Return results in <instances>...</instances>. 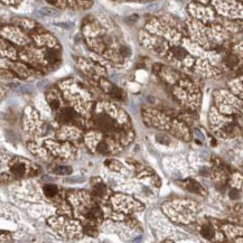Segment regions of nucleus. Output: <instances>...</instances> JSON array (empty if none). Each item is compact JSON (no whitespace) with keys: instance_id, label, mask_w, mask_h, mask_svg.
Returning a JSON list of instances; mask_svg holds the SVG:
<instances>
[{"instance_id":"obj_1","label":"nucleus","mask_w":243,"mask_h":243,"mask_svg":"<svg viewBox=\"0 0 243 243\" xmlns=\"http://www.w3.org/2000/svg\"><path fill=\"white\" fill-rule=\"evenodd\" d=\"M95 124L102 131H112L115 128V123L109 115L107 114H99L95 117Z\"/></svg>"},{"instance_id":"obj_2","label":"nucleus","mask_w":243,"mask_h":243,"mask_svg":"<svg viewBox=\"0 0 243 243\" xmlns=\"http://www.w3.org/2000/svg\"><path fill=\"white\" fill-rule=\"evenodd\" d=\"M185 187H186V189H188L191 193H195V194H204L205 193L204 188L202 187L197 182H195V180H193V179L187 180L186 184H185Z\"/></svg>"},{"instance_id":"obj_3","label":"nucleus","mask_w":243,"mask_h":243,"mask_svg":"<svg viewBox=\"0 0 243 243\" xmlns=\"http://www.w3.org/2000/svg\"><path fill=\"white\" fill-rule=\"evenodd\" d=\"M58 119H60V121H62V122H71V121H74L76 119V113L74 112L73 110L65 109L60 113Z\"/></svg>"},{"instance_id":"obj_4","label":"nucleus","mask_w":243,"mask_h":243,"mask_svg":"<svg viewBox=\"0 0 243 243\" xmlns=\"http://www.w3.org/2000/svg\"><path fill=\"white\" fill-rule=\"evenodd\" d=\"M201 233H202V235H203V238H205L206 240H212L215 235V231L211 224L203 225V227H202V230H201Z\"/></svg>"},{"instance_id":"obj_5","label":"nucleus","mask_w":243,"mask_h":243,"mask_svg":"<svg viewBox=\"0 0 243 243\" xmlns=\"http://www.w3.org/2000/svg\"><path fill=\"white\" fill-rule=\"evenodd\" d=\"M11 172L13 175L17 176V177H21V176L26 172V168L23 164L20 162H15V164L11 166Z\"/></svg>"},{"instance_id":"obj_6","label":"nucleus","mask_w":243,"mask_h":243,"mask_svg":"<svg viewBox=\"0 0 243 243\" xmlns=\"http://www.w3.org/2000/svg\"><path fill=\"white\" fill-rule=\"evenodd\" d=\"M109 94L117 100H123L124 99V94H123V92L121 91L119 87H117V86H114V85H110Z\"/></svg>"},{"instance_id":"obj_7","label":"nucleus","mask_w":243,"mask_h":243,"mask_svg":"<svg viewBox=\"0 0 243 243\" xmlns=\"http://www.w3.org/2000/svg\"><path fill=\"white\" fill-rule=\"evenodd\" d=\"M57 192H58L57 186L53 185V184H48V185L44 186V193H45V195L48 196V197L55 196L57 194Z\"/></svg>"},{"instance_id":"obj_8","label":"nucleus","mask_w":243,"mask_h":243,"mask_svg":"<svg viewBox=\"0 0 243 243\" xmlns=\"http://www.w3.org/2000/svg\"><path fill=\"white\" fill-rule=\"evenodd\" d=\"M93 194L95 196H99V197H102V196L105 194V186L103 183H99L95 184L93 186Z\"/></svg>"},{"instance_id":"obj_9","label":"nucleus","mask_w":243,"mask_h":243,"mask_svg":"<svg viewBox=\"0 0 243 243\" xmlns=\"http://www.w3.org/2000/svg\"><path fill=\"white\" fill-rule=\"evenodd\" d=\"M53 172L55 174H57V175H70L72 172V168L68 167V166H58Z\"/></svg>"},{"instance_id":"obj_10","label":"nucleus","mask_w":243,"mask_h":243,"mask_svg":"<svg viewBox=\"0 0 243 243\" xmlns=\"http://www.w3.org/2000/svg\"><path fill=\"white\" fill-rule=\"evenodd\" d=\"M172 53L175 55V57L178 58V60H182V58H184L186 56V50L184 48H182V47H176V48H174Z\"/></svg>"},{"instance_id":"obj_11","label":"nucleus","mask_w":243,"mask_h":243,"mask_svg":"<svg viewBox=\"0 0 243 243\" xmlns=\"http://www.w3.org/2000/svg\"><path fill=\"white\" fill-rule=\"evenodd\" d=\"M46 57H47V60L50 61V63H54V62H56V61H57L58 55H57V53L54 52V50H50V52H47Z\"/></svg>"},{"instance_id":"obj_12","label":"nucleus","mask_w":243,"mask_h":243,"mask_svg":"<svg viewBox=\"0 0 243 243\" xmlns=\"http://www.w3.org/2000/svg\"><path fill=\"white\" fill-rule=\"evenodd\" d=\"M98 150H99L101 154H108L110 151L109 146H108L105 142H101V144L98 145Z\"/></svg>"},{"instance_id":"obj_13","label":"nucleus","mask_w":243,"mask_h":243,"mask_svg":"<svg viewBox=\"0 0 243 243\" xmlns=\"http://www.w3.org/2000/svg\"><path fill=\"white\" fill-rule=\"evenodd\" d=\"M40 13H43L44 15H47V16H55L57 13L54 9H50V8H44V9L40 10Z\"/></svg>"},{"instance_id":"obj_14","label":"nucleus","mask_w":243,"mask_h":243,"mask_svg":"<svg viewBox=\"0 0 243 243\" xmlns=\"http://www.w3.org/2000/svg\"><path fill=\"white\" fill-rule=\"evenodd\" d=\"M238 63V60L234 57V56H230V57L227 58V65H230V66H234L235 64Z\"/></svg>"},{"instance_id":"obj_15","label":"nucleus","mask_w":243,"mask_h":243,"mask_svg":"<svg viewBox=\"0 0 243 243\" xmlns=\"http://www.w3.org/2000/svg\"><path fill=\"white\" fill-rule=\"evenodd\" d=\"M120 52H121V54H122L123 56H129V55H130V50H129L128 47H125V46L121 47Z\"/></svg>"},{"instance_id":"obj_16","label":"nucleus","mask_w":243,"mask_h":243,"mask_svg":"<svg viewBox=\"0 0 243 243\" xmlns=\"http://www.w3.org/2000/svg\"><path fill=\"white\" fill-rule=\"evenodd\" d=\"M230 197L232 199H236L239 197V192L236 191V189H232L230 193Z\"/></svg>"},{"instance_id":"obj_17","label":"nucleus","mask_w":243,"mask_h":243,"mask_svg":"<svg viewBox=\"0 0 243 243\" xmlns=\"http://www.w3.org/2000/svg\"><path fill=\"white\" fill-rule=\"evenodd\" d=\"M48 3H56V0H47Z\"/></svg>"}]
</instances>
